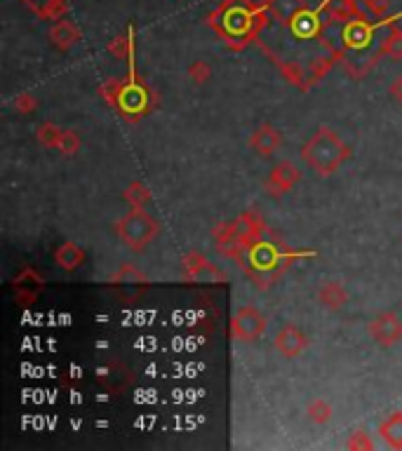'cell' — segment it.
Masks as SVG:
<instances>
[{
  "label": "cell",
  "instance_id": "obj_1",
  "mask_svg": "<svg viewBox=\"0 0 402 451\" xmlns=\"http://www.w3.org/2000/svg\"><path fill=\"white\" fill-rule=\"evenodd\" d=\"M123 238L132 242V245H144V242L151 240L153 230H156V226H153L151 219H146L144 214H132L123 221Z\"/></svg>",
  "mask_w": 402,
  "mask_h": 451
},
{
  "label": "cell",
  "instance_id": "obj_2",
  "mask_svg": "<svg viewBox=\"0 0 402 451\" xmlns=\"http://www.w3.org/2000/svg\"><path fill=\"white\" fill-rule=\"evenodd\" d=\"M235 329L242 339H257L263 332V320L255 310H240V315L235 317Z\"/></svg>",
  "mask_w": 402,
  "mask_h": 451
},
{
  "label": "cell",
  "instance_id": "obj_3",
  "mask_svg": "<svg viewBox=\"0 0 402 451\" xmlns=\"http://www.w3.org/2000/svg\"><path fill=\"white\" fill-rule=\"evenodd\" d=\"M247 26H250V14L242 8H233L228 14H226V29L230 33H245Z\"/></svg>",
  "mask_w": 402,
  "mask_h": 451
},
{
  "label": "cell",
  "instance_id": "obj_4",
  "mask_svg": "<svg viewBox=\"0 0 402 451\" xmlns=\"http://www.w3.org/2000/svg\"><path fill=\"white\" fill-rule=\"evenodd\" d=\"M289 343H294L296 348H301V343H304L301 334H296L292 327H287V329H285V332H280V334H278V348H280V350H285V353H287V355H294V348H292Z\"/></svg>",
  "mask_w": 402,
  "mask_h": 451
},
{
  "label": "cell",
  "instance_id": "obj_5",
  "mask_svg": "<svg viewBox=\"0 0 402 451\" xmlns=\"http://www.w3.org/2000/svg\"><path fill=\"white\" fill-rule=\"evenodd\" d=\"M52 38H54V42H59V45H69V42H73L75 38H78V33L73 31V26H71L69 21H62V24L52 31Z\"/></svg>",
  "mask_w": 402,
  "mask_h": 451
}]
</instances>
